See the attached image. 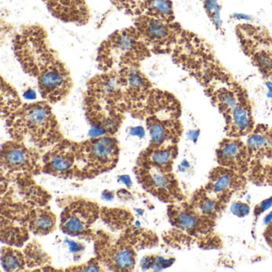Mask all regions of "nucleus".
Returning a JSON list of instances; mask_svg holds the SVG:
<instances>
[{"instance_id":"f257e3e1","label":"nucleus","mask_w":272,"mask_h":272,"mask_svg":"<svg viewBox=\"0 0 272 272\" xmlns=\"http://www.w3.org/2000/svg\"><path fill=\"white\" fill-rule=\"evenodd\" d=\"M172 60L202 86L225 123L241 111L252 108L245 87L217 56L204 36L184 29L171 54Z\"/></svg>"},{"instance_id":"f03ea898","label":"nucleus","mask_w":272,"mask_h":272,"mask_svg":"<svg viewBox=\"0 0 272 272\" xmlns=\"http://www.w3.org/2000/svg\"><path fill=\"white\" fill-rule=\"evenodd\" d=\"M12 50L24 72L36 79L44 101L56 104L70 94V71L52 46L46 28L40 24L20 26L12 38Z\"/></svg>"},{"instance_id":"7ed1b4c3","label":"nucleus","mask_w":272,"mask_h":272,"mask_svg":"<svg viewBox=\"0 0 272 272\" xmlns=\"http://www.w3.org/2000/svg\"><path fill=\"white\" fill-rule=\"evenodd\" d=\"M84 108L90 124L104 134L114 136L120 130L127 110L119 72H101L89 79Z\"/></svg>"},{"instance_id":"20e7f679","label":"nucleus","mask_w":272,"mask_h":272,"mask_svg":"<svg viewBox=\"0 0 272 272\" xmlns=\"http://www.w3.org/2000/svg\"><path fill=\"white\" fill-rule=\"evenodd\" d=\"M4 120L12 139L29 143L40 150L52 148L64 139L60 123L48 102L22 104Z\"/></svg>"},{"instance_id":"39448f33","label":"nucleus","mask_w":272,"mask_h":272,"mask_svg":"<svg viewBox=\"0 0 272 272\" xmlns=\"http://www.w3.org/2000/svg\"><path fill=\"white\" fill-rule=\"evenodd\" d=\"M152 54L134 26L112 32L98 49L96 62L102 72L140 69Z\"/></svg>"},{"instance_id":"423d86ee","label":"nucleus","mask_w":272,"mask_h":272,"mask_svg":"<svg viewBox=\"0 0 272 272\" xmlns=\"http://www.w3.org/2000/svg\"><path fill=\"white\" fill-rule=\"evenodd\" d=\"M118 142L111 135L76 142L79 179L94 178L115 168L118 162Z\"/></svg>"},{"instance_id":"0eeeda50","label":"nucleus","mask_w":272,"mask_h":272,"mask_svg":"<svg viewBox=\"0 0 272 272\" xmlns=\"http://www.w3.org/2000/svg\"><path fill=\"white\" fill-rule=\"evenodd\" d=\"M235 34L240 49L262 78L272 81V34L266 26L237 24Z\"/></svg>"},{"instance_id":"6e6552de","label":"nucleus","mask_w":272,"mask_h":272,"mask_svg":"<svg viewBox=\"0 0 272 272\" xmlns=\"http://www.w3.org/2000/svg\"><path fill=\"white\" fill-rule=\"evenodd\" d=\"M134 26L154 54L170 56L184 30L176 21L168 22L146 16L135 18Z\"/></svg>"},{"instance_id":"1a4fd4ad","label":"nucleus","mask_w":272,"mask_h":272,"mask_svg":"<svg viewBox=\"0 0 272 272\" xmlns=\"http://www.w3.org/2000/svg\"><path fill=\"white\" fill-rule=\"evenodd\" d=\"M2 176L6 178L18 174H40L42 172V158L40 148L20 140H8L1 148Z\"/></svg>"},{"instance_id":"9d476101","label":"nucleus","mask_w":272,"mask_h":272,"mask_svg":"<svg viewBox=\"0 0 272 272\" xmlns=\"http://www.w3.org/2000/svg\"><path fill=\"white\" fill-rule=\"evenodd\" d=\"M124 90L128 114L134 118L146 120L147 108L155 87L140 69L118 71Z\"/></svg>"},{"instance_id":"9b49d317","label":"nucleus","mask_w":272,"mask_h":272,"mask_svg":"<svg viewBox=\"0 0 272 272\" xmlns=\"http://www.w3.org/2000/svg\"><path fill=\"white\" fill-rule=\"evenodd\" d=\"M135 174L142 187L162 202L176 203L183 199L179 184L170 170L152 164H136Z\"/></svg>"},{"instance_id":"f8f14e48","label":"nucleus","mask_w":272,"mask_h":272,"mask_svg":"<svg viewBox=\"0 0 272 272\" xmlns=\"http://www.w3.org/2000/svg\"><path fill=\"white\" fill-rule=\"evenodd\" d=\"M100 213L98 204L83 198H76L64 208L60 229L73 236L90 235V230Z\"/></svg>"},{"instance_id":"ddd939ff","label":"nucleus","mask_w":272,"mask_h":272,"mask_svg":"<svg viewBox=\"0 0 272 272\" xmlns=\"http://www.w3.org/2000/svg\"><path fill=\"white\" fill-rule=\"evenodd\" d=\"M42 172L64 179L78 178L76 142L64 138L52 146L42 156Z\"/></svg>"},{"instance_id":"4468645a","label":"nucleus","mask_w":272,"mask_h":272,"mask_svg":"<svg viewBox=\"0 0 272 272\" xmlns=\"http://www.w3.org/2000/svg\"><path fill=\"white\" fill-rule=\"evenodd\" d=\"M130 232H128L126 240L112 244L110 242H96L95 250L99 262L108 266V268L116 272H130L136 264V250L130 245L134 242Z\"/></svg>"},{"instance_id":"2eb2a0df","label":"nucleus","mask_w":272,"mask_h":272,"mask_svg":"<svg viewBox=\"0 0 272 272\" xmlns=\"http://www.w3.org/2000/svg\"><path fill=\"white\" fill-rule=\"evenodd\" d=\"M50 13L61 22L77 26L86 25L90 10L86 0H42Z\"/></svg>"},{"instance_id":"dca6fc26","label":"nucleus","mask_w":272,"mask_h":272,"mask_svg":"<svg viewBox=\"0 0 272 272\" xmlns=\"http://www.w3.org/2000/svg\"><path fill=\"white\" fill-rule=\"evenodd\" d=\"M216 159L223 167L240 174L244 172L250 162V154L246 142L240 138L228 136L220 142L216 150Z\"/></svg>"},{"instance_id":"f3484780","label":"nucleus","mask_w":272,"mask_h":272,"mask_svg":"<svg viewBox=\"0 0 272 272\" xmlns=\"http://www.w3.org/2000/svg\"><path fill=\"white\" fill-rule=\"evenodd\" d=\"M244 184L240 172L221 166L212 172L205 192L212 198L223 202Z\"/></svg>"},{"instance_id":"a211bd4d","label":"nucleus","mask_w":272,"mask_h":272,"mask_svg":"<svg viewBox=\"0 0 272 272\" xmlns=\"http://www.w3.org/2000/svg\"><path fill=\"white\" fill-rule=\"evenodd\" d=\"M150 132V144L156 146L178 144L183 134V126L180 118H162L148 116L146 119Z\"/></svg>"},{"instance_id":"6ab92c4d","label":"nucleus","mask_w":272,"mask_h":272,"mask_svg":"<svg viewBox=\"0 0 272 272\" xmlns=\"http://www.w3.org/2000/svg\"><path fill=\"white\" fill-rule=\"evenodd\" d=\"M168 216L172 224L190 235H196L199 232H204L205 229L210 227V224H206L211 219L200 214L192 205L171 206L168 208Z\"/></svg>"},{"instance_id":"aec40b11","label":"nucleus","mask_w":272,"mask_h":272,"mask_svg":"<svg viewBox=\"0 0 272 272\" xmlns=\"http://www.w3.org/2000/svg\"><path fill=\"white\" fill-rule=\"evenodd\" d=\"M178 152V144L168 146L150 144L140 152L136 164H152L172 171V163Z\"/></svg>"},{"instance_id":"412c9836","label":"nucleus","mask_w":272,"mask_h":272,"mask_svg":"<svg viewBox=\"0 0 272 272\" xmlns=\"http://www.w3.org/2000/svg\"><path fill=\"white\" fill-rule=\"evenodd\" d=\"M56 216L46 206L32 208L28 218V229L38 236L48 235L56 228Z\"/></svg>"},{"instance_id":"4be33fe9","label":"nucleus","mask_w":272,"mask_h":272,"mask_svg":"<svg viewBox=\"0 0 272 272\" xmlns=\"http://www.w3.org/2000/svg\"><path fill=\"white\" fill-rule=\"evenodd\" d=\"M140 16L174 22L176 18L174 2L172 0H143Z\"/></svg>"},{"instance_id":"5701e85b","label":"nucleus","mask_w":272,"mask_h":272,"mask_svg":"<svg viewBox=\"0 0 272 272\" xmlns=\"http://www.w3.org/2000/svg\"><path fill=\"white\" fill-rule=\"evenodd\" d=\"M22 100L18 92L10 83L2 78L1 85V115L2 119L10 116L22 106Z\"/></svg>"},{"instance_id":"b1692460","label":"nucleus","mask_w":272,"mask_h":272,"mask_svg":"<svg viewBox=\"0 0 272 272\" xmlns=\"http://www.w3.org/2000/svg\"><path fill=\"white\" fill-rule=\"evenodd\" d=\"M1 264L4 270L8 272L24 270L26 265L25 254L18 249L4 246L1 250Z\"/></svg>"},{"instance_id":"393cba45","label":"nucleus","mask_w":272,"mask_h":272,"mask_svg":"<svg viewBox=\"0 0 272 272\" xmlns=\"http://www.w3.org/2000/svg\"><path fill=\"white\" fill-rule=\"evenodd\" d=\"M208 18L220 34L225 36L223 21L221 20V5L218 0H200Z\"/></svg>"},{"instance_id":"a878e982","label":"nucleus","mask_w":272,"mask_h":272,"mask_svg":"<svg viewBox=\"0 0 272 272\" xmlns=\"http://www.w3.org/2000/svg\"><path fill=\"white\" fill-rule=\"evenodd\" d=\"M26 258V266L29 268H36L42 265L49 264L50 258L48 254L42 250L40 245L34 242H30L24 250Z\"/></svg>"},{"instance_id":"bb28decb","label":"nucleus","mask_w":272,"mask_h":272,"mask_svg":"<svg viewBox=\"0 0 272 272\" xmlns=\"http://www.w3.org/2000/svg\"><path fill=\"white\" fill-rule=\"evenodd\" d=\"M116 10L135 18L140 16L143 0H110Z\"/></svg>"},{"instance_id":"cd10ccee","label":"nucleus","mask_w":272,"mask_h":272,"mask_svg":"<svg viewBox=\"0 0 272 272\" xmlns=\"http://www.w3.org/2000/svg\"><path fill=\"white\" fill-rule=\"evenodd\" d=\"M99 260L98 258H93L89 262H86L84 264L79 266H72L68 269V270L72 272H100L102 270L101 266L99 265Z\"/></svg>"}]
</instances>
